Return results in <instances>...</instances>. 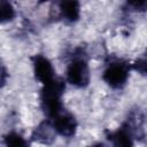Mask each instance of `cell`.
I'll list each match as a JSON object with an SVG mask.
<instances>
[{"label": "cell", "instance_id": "9", "mask_svg": "<svg viewBox=\"0 0 147 147\" xmlns=\"http://www.w3.org/2000/svg\"><path fill=\"white\" fill-rule=\"evenodd\" d=\"M52 129L48 124L44 123L41 124L40 126H38L34 131V134H36V139L41 141V142H49L52 139H53V133H52Z\"/></svg>", "mask_w": 147, "mask_h": 147}, {"label": "cell", "instance_id": "6", "mask_svg": "<svg viewBox=\"0 0 147 147\" xmlns=\"http://www.w3.org/2000/svg\"><path fill=\"white\" fill-rule=\"evenodd\" d=\"M109 139L114 147H133V138L129 127H121L110 133Z\"/></svg>", "mask_w": 147, "mask_h": 147}, {"label": "cell", "instance_id": "8", "mask_svg": "<svg viewBox=\"0 0 147 147\" xmlns=\"http://www.w3.org/2000/svg\"><path fill=\"white\" fill-rule=\"evenodd\" d=\"M15 16V9L8 1H0V23L9 22Z\"/></svg>", "mask_w": 147, "mask_h": 147}, {"label": "cell", "instance_id": "12", "mask_svg": "<svg viewBox=\"0 0 147 147\" xmlns=\"http://www.w3.org/2000/svg\"><path fill=\"white\" fill-rule=\"evenodd\" d=\"M134 68H136L139 72H141L142 75H145V72H146V61H145V59L138 60V61L136 62V64H134Z\"/></svg>", "mask_w": 147, "mask_h": 147}, {"label": "cell", "instance_id": "13", "mask_svg": "<svg viewBox=\"0 0 147 147\" xmlns=\"http://www.w3.org/2000/svg\"><path fill=\"white\" fill-rule=\"evenodd\" d=\"M91 147H105V145L103 144H95V145H93Z\"/></svg>", "mask_w": 147, "mask_h": 147}, {"label": "cell", "instance_id": "7", "mask_svg": "<svg viewBox=\"0 0 147 147\" xmlns=\"http://www.w3.org/2000/svg\"><path fill=\"white\" fill-rule=\"evenodd\" d=\"M60 10L62 16L69 21V22H75L79 17V2L77 1H62L60 3Z\"/></svg>", "mask_w": 147, "mask_h": 147}, {"label": "cell", "instance_id": "1", "mask_svg": "<svg viewBox=\"0 0 147 147\" xmlns=\"http://www.w3.org/2000/svg\"><path fill=\"white\" fill-rule=\"evenodd\" d=\"M63 90V82L55 78L52 82L44 85L41 92V103L45 113L48 116L54 117L56 114L61 111V96Z\"/></svg>", "mask_w": 147, "mask_h": 147}, {"label": "cell", "instance_id": "10", "mask_svg": "<svg viewBox=\"0 0 147 147\" xmlns=\"http://www.w3.org/2000/svg\"><path fill=\"white\" fill-rule=\"evenodd\" d=\"M5 144L6 147H28L25 139L16 132L8 133L5 138Z\"/></svg>", "mask_w": 147, "mask_h": 147}, {"label": "cell", "instance_id": "4", "mask_svg": "<svg viewBox=\"0 0 147 147\" xmlns=\"http://www.w3.org/2000/svg\"><path fill=\"white\" fill-rule=\"evenodd\" d=\"M53 121V129L57 133L64 137H71L77 129V122L75 117L69 113H63L62 110L56 114Z\"/></svg>", "mask_w": 147, "mask_h": 147}, {"label": "cell", "instance_id": "2", "mask_svg": "<svg viewBox=\"0 0 147 147\" xmlns=\"http://www.w3.org/2000/svg\"><path fill=\"white\" fill-rule=\"evenodd\" d=\"M67 79L70 84L77 87H84L88 84L90 71L85 60L75 59L69 63L67 69Z\"/></svg>", "mask_w": 147, "mask_h": 147}, {"label": "cell", "instance_id": "11", "mask_svg": "<svg viewBox=\"0 0 147 147\" xmlns=\"http://www.w3.org/2000/svg\"><path fill=\"white\" fill-rule=\"evenodd\" d=\"M7 77H8L7 69H6V67L3 65V63L0 61V87H2V86L6 84Z\"/></svg>", "mask_w": 147, "mask_h": 147}, {"label": "cell", "instance_id": "3", "mask_svg": "<svg viewBox=\"0 0 147 147\" xmlns=\"http://www.w3.org/2000/svg\"><path fill=\"white\" fill-rule=\"evenodd\" d=\"M127 76H129V68L126 64L122 62H113L103 71L105 82L109 86L115 88L123 86L127 79Z\"/></svg>", "mask_w": 147, "mask_h": 147}, {"label": "cell", "instance_id": "5", "mask_svg": "<svg viewBox=\"0 0 147 147\" xmlns=\"http://www.w3.org/2000/svg\"><path fill=\"white\" fill-rule=\"evenodd\" d=\"M33 71L36 78L44 85L54 79V69L52 63L42 55H36L33 57Z\"/></svg>", "mask_w": 147, "mask_h": 147}]
</instances>
